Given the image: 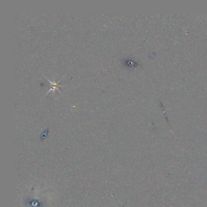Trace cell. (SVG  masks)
Returning a JSON list of instances; mask_svg holds the SVG:
<instances>
[{
    "mask_svg": "<svg viewBox=\"0 0 207 207\" xmlns=\"http://www.w3.org/2000/svg\"><path fill=\"white\" fill-rule=\"evenodd\" d=\"M48 80V81H49V82L51 83V89H49V91H48V92H50L51 91V90H53V91H55V89H58V90H59V87H60V86H63V85L62 84V85H59V83L61 81V80H60L59 82H51V81H50L49 79H48L47 78H46Z\"/></svg>",
    "mask_w": 207,
    "mask_h": 207,
    "instance_id": "1",
    "label": "cell"
}]
</instances>
